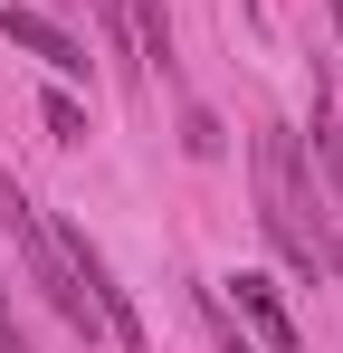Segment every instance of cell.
<instances>
[{
	"mask_svg": "<svg viewBox=\"0 0 343 353\" xmlns=\"http://www.w3.org/2000/svg\"><path fill=\"white\" fill-rule=\"evenodd\" d=\"M258 220H267V239L295 258V277H315V287L343 277V230L324 220V181L295 153V134H277V124L258 134Z\"/></svg>",
	"mask_w": 343,
	"mask_h": 353,
	"instance_id": "1",
	"label": "cell"
},
{
	"mask_svg": "<svg viewBox=\"0 0 343 353\" xmlns=\"http://www.w3.org/2000/svg\"><path fill=\"white\" fill-rule=\"evenodd\" d=\"M0 230H10V248H19V277H29V287H39L57 315H67V334H86V344H96V334H105V315H96V296L76 287V268H67L57 230L39 220V201L10 181V163H0Z\"/></svg>",
	"mask_w": 343,
	"mask_h": 353,
	"instance_id": "2",
	"label": "cell"
},
{
	"mask_svg": "<svg viewBox=\"0 0 343 353\" xmlns=\"http://www.w3.org/2000/svg\"><path fill=\"white\" fill-rule=\"evenodd\" d=\"M0 39H10V48H29V58L48 67V77H67V86L86 77V48H76V39L57 29L48 10H29V0H10V10H0Z\"/></svg>",
	"mask_w": 343,
	"mask_h": 353,
	"instance_id": "3",
	"label": "cell"
},
{
	"mask_svg": "<svg viewBox=\"0 0 343 353\" xmlns=\"http://www.w3.org/2000/svg\"><path fill=\"white\" fill-rule=\"evenodd\" d=\"M305 163L334 201V230H343V124H334V86H324V58H315V124H305Z\"/></svg>",
	"mask_w": 343,
	"mask_h": 353,
	"instance_id": "4",
	"label": "cell"
},
{
	"mask_svg": "<svg viewBox=\"0 0 343 353\" xmlns=\"http://www.w3.org/2000/svg\"><path fill=\"white\" fill-rule=\"evenodd\" d=\"M238 315L258 325V344H267V353H295V315L277 305V287H267V277H238Z\"/></svg>",
	"mask_w": 343,
	"mask_h": 353,
	"instance_id": "5",
	"label": "cell"
},
{
	"mask_svg": "<svg viewBox=\"0 0 343 353\" xmlns=\"http://www.w3.org/2000/svg\"><path fill=\"white\" fill-rule=\"evenodd\" d=\"M39 124H48V143H86V105H76L67 86H48V105H39Z\"/></svg>",
	"mask_w": 343,
	"mask_h": 353,
	"instance_id": "6",
	"label": "cell"
},
{
	"mask_svg": "<svg viewBox=\"0 0 343 353\" xmlns=\"http://www.w3.org/2000/svg\"><path fill=\"white\" fill-rule=\"evenodd\" d=\"M181 143H191V163H220V115H210V105H191V115H181Z\"/></svg>",
	"mask_w": 343,
	"mask_h": 353,
	"instance_id": "7",
	"label": "cell"
},
{
	"mask_svg": "<svg viewBox=\"0 0 343 353\" xmlns=\"http://www.w3.org/2000/svg\"><path fill=\"white\" fill-rule=\"evenodd\" d=\"M200 315H210V334H220V353H258L248 334H238V315H229V296H200Z\"/></svg>",
	"mask_w": 343,
	"mask_h": 353,
	"instance_id": "8",
	"label": "cell"
},
{
	"mask_svg": "<svg viewBox=\"0 0 343 353\" xmlns=\"http://www.w3.org/2000/svg\"><path fill=\"white\" fill-rule=\"evenodd\" d=\"M0 353H39L29 325H19V305H10V268H0Z\"/></svg>",
	"mask_w": 343,
	"mask_h": 353,
	"instance_id": "9",
	"label": "cell"
},
{
	"mask_svg": "<svg viewBox=\"0 0 343 353\" xmlns=\"http://www.w3.org/2000/svg\"><path fill=\"white\" fill-rule=\"evenodd\" d=\"M324 10H334V67H343V0H324Z\"/></svg>",
	"mask_w": 343,
	"mask_h": 353,
	"instance_id": "10",
	"label": "cell"
}]
</instances>
